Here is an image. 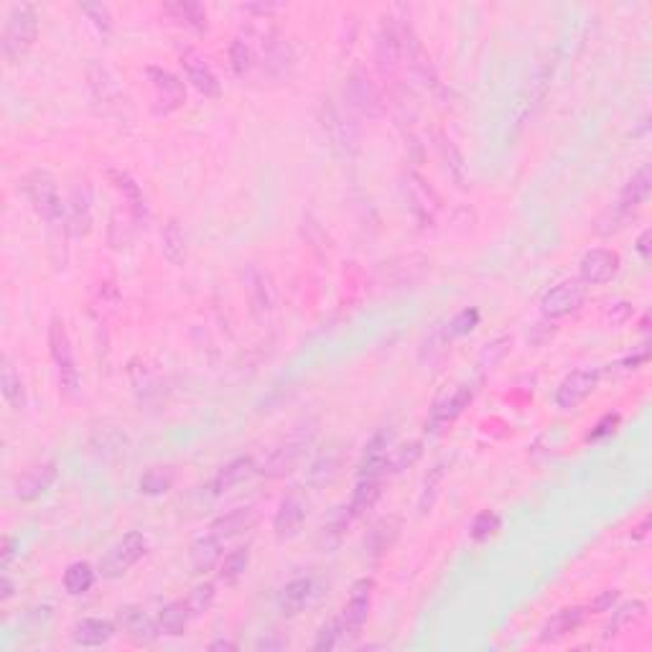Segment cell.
<instances>
[{
    "label": "cell",
    "mask_w": 652,
    "mask_h": 652,
    "mask_svg": "<svg viewBox=\"0 0 652 652\" xmlns=\"http://www.w3.org/2000/svg\"><path fill=\"white\" fill-rule=\"evenodd\" d=\"M257 650H283V647H288V642L283 637H263L256 642Z\"/></svg>",
    "instance_id": "obj_59"
},
{
    "label": "cell",
    "mask_w": 652,
    "mask_h": 652,
    "mask_svg": "<svg viewBox=\"0 0 652 652\" xmlns=\"http://www.w3.org/2000/svg\"><path fill=\"white\" fill-rule=\"evenodd\" d=\"M444 476H446V464H444V461H438L434 469L426 474L421 497H418V510H421V515H428L431 507L436 505L438 492H441V485H444Z\"/></svg>",
    "instance_id": "obj_41"
},
{
    "label": "cell",
    "mask_w": 652,
    "mask_h": 652,
    "mask_svg": "<svg viewBox=\"0 0 652 652\" xmlns=\"http://www.w3.org/2000/svg\"><path fill=\"white\" fill-rule=\"evenodd\" d=\"M617 601H619V591H617V588H609V591H604V594H599V597L594 599V604H591V612H599V614L609 612Z\"/></svg>",
    "instance_id": "obj_55"
},
{
    "label": "cell",
    "mask_w": 652,
    "mask_h": 652,
    "mask_svg": "<svg viewBox=\"0 0 652 652\" xmlns=\"http://www.w3.org/2000/svg\"><path fill=\"white\" fill-rule=\"evenodd\" d=\"M375 65L385 79L396 77L403 66V24H397L393 15H383L377 39H375Z\"/></svg>",
    "instance_id": "obj_7"
},
{
    "label": "cell",
    "mask_w": 652,
    "mask_h": 652,
    "mask_svg": "<svg viewBox=\"0 0 652 652\" xmlns=\"http://www.w3.org/2000/svg\"><path fill=\"white\" fill-rule=\"evenodd\" d=\"M403 62L408 65L410 75L418 79L426 87H436L438 77H436V69L431 65V56L423 49L421 39L416 36V31L403 24Z\"/></svg>",
    "instance_id": "obj_19"
},
{
    "label": "cell",
    "mask_w": 652,
    "mask_h": 652,
    "mask_svg": "<svg viewBox=\"0 0 652 652\" xmlns=\"http://www.w3.org/2000/svg\"><path fill=\"white\" fill-rule=\"evenodd\" d=\"M423 456V444L421 441H410V444H400V446L390 448L387 454V472L400 474L410 469L416 461Z\"/></svg>",
    "instance_id": "obj_42"
},
{
    "label": "cell",
    "mask_w": 652,
    "mask_h": 652,
    "mask_svg": "<svg viewBox=\"0 0 652 652\" xmlns=\"http://www.w3.org/2000/svg\"><path fill=\"white\" fill-rule=\"evenodd\" d=\"M0 390H3V397L11 408H26V387H24V380H21L11 357H3V362H0Z\"/></svg>",
    "instance_id": "obj_34"
},
{
    "label": "cell",
    "mask_w": 652,
    "mask_h": 652,
    "mask_svg": "<svg viewBox=\"0 0 652 652\" xmlns=\"http://www.w3.org/2000/svg\"><path fill=\"white\" fill-rule=\"evenodd\" d=\"M217 597V587L212 584V581H205V584H199V587L192 588V594L186 597V607H189V612L192 617H199V614H205L209 607H212V601Z\"/></svg>",
    "instance_id": "obj_50"
},
{
    "label": "cell",
    "mask_w": 652,
    "mask_h": 652,
    "mask_svg": "<svg viewBox=\"0 0 652 652\" xmlns=\"http://www.w3.org/2000/svg\"><path fill=\"white\" fill-rule=\"evenodd\" d=\"M256 474L257 461L253 459V456H237V459L227 461V464L219 469L215 482H212V492H215V495H225V492H230L232 486L243 485V482H247V479L256 476Z\"/></svg>",
    "instance_id": "obj_26"
},
{
    "label": "cell",
    "mask_w": 652,
    "mask_h": 652,
    "mask_svg": "<svg viewBox=\"0 0 652 652\" xmlns=\"http://www.w3.org/2000/svg\"><path fill=\"white\" fill-rule=\"evenodd\" d=\"M372 588H375L372 578H359L349 588V599H346L345 612H342V629H345L346 639H357L365 625H367L372 607Z\"/></svg>",
    "instance_id": "obj_13"
},
{
    "label": "cell",
    "mask_w": 652,
    "mask_h": 652,
    "mask_svg": "<svg viewBox=\"0 0 652 652\" xmlns=\"http://www.w3.org/2000/svg\"><path fill=\"white\" fill-rule=\"evenodd\" d=\"M499 527H502V520H499L497 512L485 510V512H479V515H476V517L472 520L469 536H472V540H476V543H485V540H489V537L497 536Z\"/></svg>",
    "instance_id": "obj_46"
},
{
    "label": "cell",
    "mask_w": 652,
    "mask_h": 652,
    "mask_svg": "<svg viewBox=\"0 0 652 652\" xmlns=\"http://www.w3.org/2000/svg\"><path fill=\"white\" fill-rule=\"evenodd\" d=\"M95 584V568L87 561L72 563L65 571V591L69 597H82L87 594Z\"/></svg>",
    "instance_id": "obj_40"
},
{
    "label": "cell",
    "mask_w": 652,
    "mask_h": 652,
    "mask_svg": "<svg viewBox=\"0 0 652 652\" xmlns=\"http://www.w3.org/2000/svg\"><path fill=\"white\" fill-rule=\"evenodd\" d=\"M321 123L329 135L334 148H339L342 154L355 155L359 148V130L357 123H352V117L345 115V110L334 103L332 97H326L321 103Z\"/></svg>",
    "instance_id": "obj_9"
},
{
    "label": "cell",
    "mask_w": 652,
    "mask_h": 652,
    "mask_svg": "<svg viewBox=\"0 0 652 652\" xmlns=\"http://www.w3.org/2000/svg\"><path fill=\"white\" fill-rule=\"evenodd\" d=\"M314 431H316V428H311V426H298V428H294V434L288 436L281 446L273 448V454L263 461V466H257V472L266 474L270 479L286 476L288 472H294L296 464L301 461L306 446L314 441Z\"/></svg>",
    "instance_id": "obj_5"
},
{
    "label": "cell",
    "mask_w": 652,
    "mask_h": 652,
    "mask_svg": "<svg viewBox=\"0 0 652 652\" xmlns=\"http://www.w3.org/2000/svg\"><path fill=\"white\" fill-rule=\"evenodd\" d=\"M397 533H400V520L397 517H383L380 523L372 525V530L365 537V550L372 561H377L387 550L393 548Z\"/></svg>",
    "instance_id": "obj_33"
},
{
    "label": "cell",
    "mask_w": 652,
    "mask_h": 652,
    "mask_svg": "<svg viewBox=\"0 0 652 652\" xmlns=\"http://www.w3.org/2000/svg\"><path fill=\"white\" fill-rule=\"evenodd\" d=\"M650 240H652V232H650V230H645V232H642V235H639V237H637V245H635V247H637L639 257H642L645 263L650 260V247H652Z\"/></svg>",
    "instance_id": "obj_58"
},
{
    "label": "cell",
    "mask_w": 652,
    "mask_h": 652,
    "mask_svg": "<svg viewBox=\"0 0 652 652\" xmlns=\"http://www.w3.org/2000/svg\"><path fill=\"white\" fill-rule=\"evenodd\" d=\"M629 314H632V306L625 304V301H619V304H609L607 314H604V319L612 321V324H622V321L629 319Z\"/></svg>",
    "instance_id": "obj_56"
},
{
    "label": "cell",
    "mask_w": 652,
    "mask_h": 652,
    "mask_svg": "<svg viewBox=\"0 0 652 652\" xmlns=\"http://www.w3.org/2000/svg\"><path fill=\"white\" fill-rule=\"evenodd\" d=\"M622 270V257L614 250L607 247H594L581 257L578 263V281H584L587 286H604L612 278H617V273Z\"/></svg>",
    "instance_id": "obj_16"
},
{
    "label": "cell",
    "mask_w": 652,
    "mask_h": 652,
    "mask_svg": "<svg viewBox=\"0 0 652 652\" xmlns=\"http://www.w3.org/2000/svg\"><path fill=\"white\" fill-rule=\"evenodd\" d=\"M587 296V283L578 281V278H568V281L556 283L550 291H546V296L540 298V311L548 319H563V316H568V314H574L584 306Z\"/></svg>",
    "instance_id": "obj_10"
},
{
    "label": "cell",
    "mask_w": 652,
    "mask_h": 652,
    "mask_svg": "<svg viewBox=\"0 0 652 652\" xmlns=\"http://www.w3.org/2000/svg\"><path fill=\"white\" fill-rule=\"evenodd\" d=\"M510 346H512L510 336H502V339H497V342L486 345L485 355H482V367H485V370H492V365H497L499 359L510 352Z\"/></svg>",
    "instance_id": "obj_52"
},
{
    "label": "cell",
    "mask_w": 652,
    "mask_h": 652,
    "mask_svg": "<svg viewBox=\"0 0 652 652\" xmlns=\"http://www.w3.org/2000/svg\"><path fill=\"white\" fill-rule=\"evenodd\" d=\"M209 650H237V645L230 642V639H215V642L209 645Z\"/></svg>",
    "instance_id": "obj_62"
},
{
    "label": "cell",
    "mask_w": 652,
    "mask_h": 652,
    "mask_svg": "<svg viewBox=\"0 0 652 652\" xmlns=\"http://www.w3.org/2000/svg\"><path fill=\"white\" fill-rule=\"evenodd\" d=\"M14 594H15V587L14 581H11V576L3 574V578H0V601H8Z\"/></svg>",
    "instance_id": "obj_60"
},
{
    "label": "cell",
    "mask_w": 652,
    "mask_h": 652,
    "mask_svg": "<svg viewBox=\"0 0 652 652\" xmlns=\"http://www.w3.org/2000/svg\"><path fill=\"white\" fill-rule=\"evenodd\" d=\"M587 609L584 607H568V609H561L550 617L548 622L543 625L540 629V642L548 645V642H561L563 637L574 635L578 627L587 622Z\"/></svg>",
    "instance_id": "obj_24"
},
{
    "label": "cell",
    "mask_w": 652,
    "mask_h": 652,
    "mask_svg": "<svg viewBox=\"0 0 652 652\" xmlns=\"http://www.w3.org/2000/svg\"><path fill=\"white\" fill-rule=\"evenodd\" d=\"M645 604L642 601H629V604H625V607H619L617 612H614V622L609 627H607V635H612V632H617V629H622V627L627 625H637L639 619L645 617Z\"/></svg>",
    "instance_id": "obj_51"
},
{
    "label": "cell",
    "mask_w": 652,
    "mask_h": 652,
    "mask_svg": "<svg viewBox=\"0 0 652 652\" xmlns=\"http://www.w3.org/2000/svg\"><path fill=\"white\" fill-rule=\"evenodd\" d=\"M49 352H52L54 367H56L59 390H62L66 397H75L79 393L82 377H79L72 339H69V332H66L65 321L62 319H52V324H49Z\"/></svg>",
    "instance_id": "obj_3"
},
{
    "label": "cell",
    "mask_w": 652,
    "mask_h": 652,
    "mask_svg": "<svg viewBox=\"0 0 652 652\" xmlns=\"http://www.w3.org/2000/svg\"><path fill=\"white\" fill-rule=\"evenodd\" d=\"M107 179H110V184L115 186L117 192L123 194V202L128 205V212L135 217V222L143 225L148 219V209H145V196H143L141 186L135 184V179L130 176L128 171H120V168H110Z\"/></svg>",
    "instance_id": "obj_25"
},
{
    "label": "cell",
    "mask_w": 652,
    "mask_h": 652,
    "mask_svg": "<svg viewBox=\"0 0 652 652\" xmlns=\"http://www.w3.org/2000/svg\"><path fill=\"white\" fill-rule=\"evenodd\" d=\"M256 520H257V510L253 505H247V507H235V510L219 515L217 520L209 525V533L217 536L219 540L225 543V540H230V537L245 533V530L256 523Z\"/></svg>",
    "instance_id": "obj_27"
},
{
    "label": "cell",
    "mask_w": 652,
    "mask_h": 652,
    "mask_svg": "<svg viewBox=\"0 0 652 652\" xmlns=\"http://www.w3.org/2000/svg\"><path fill=\"white\" fill-rule=\"evenodd\" d=\"M113 635H115V625L107 619H97V617L79 619L72 629V639L79 647H103L113 639Z\"/></svg>",
    "instance_id": "obj_29"
},
{
    "label": "cell",
    "mask_w": 652,
    "mask_h": 652,
    "mask_svg": "<svg viewBox=\"0 0 652 652\" xmlns=\"http://www.w3.org/2000/svg\"><path fill=\"white\" fill-rule=\"evenodd\" d=\"M393 448V434L390 431H377L367 441L362 461H359V476H383L387 472V454Z\"/></svg>",
    "instance_id": "obj_22"
},
{
    "label": "cell",
    "mask_w": 652,
    "mask_h": 652,
    "mask_svg": "<svg viewBox=\"0 0 652 652\" xmlns=\"http://www.w3.org/2000/svg\"><path fill=\"white\" fill-rule=\"evenodd\" d=\"M189 619H192V612H189L186 601H171L158 612V627L168 637H181Z\"/></svg>",
    "instance_id": "obj_38"
},
{
    "label": "cell",
    "mask_w": 652,
    "mask_h": 652,
    "mask_svg": "<svg viewBox=\"0 0 652 652\" xmlns=\"http://www.w3.org/2000/svg\"><path fill=\"white\" fill-rule=\"evenodd\" d=\"M174 485V474L166 466H154L141 476V492L143 495H164Z\"/></svg>",
    "instance_id": "obj_47"
},
{
    "label": "cell",
    "mask_w": 652,
    "mask_h": 652,
    "mask_svg": "<svg viewBox=\"0 0 652 652\" xmlns=\"http://www.w3.org/2000/svg\"><path fill=\"white\" fill-rule=\"evenodd\" d=\"M92 186L87 179L75 181L69 199L65 205V219H66V232L75 235V237H87L92 230Z\"/></svg>",
    "instance_id": "obj_15"
},
{
    "label": "cell",
    "mask_w": 652,
    "mask_h": 652,
    "mask_svg": "<svg viewBox=\"0 0 652 652\" xmlns=\"http://www.w3.org/2000/svg\"><path fill=\"white\" fill-rule=\"evenodd\" d=\"M355 520V515L349 512V505H342V507H336V510L326 517V523L321 525V533H319V546L324 550H334L342 540H345L346 530H349V525Z\"/></svg>",
    "instance_id": "obj_35"
},
{
    "label": "cell",
    "mask_w": 652,
    "mask_h": 652,
    "mask_svg": "<svg viewBox=\"0 0 652 652\" xmlns=\"http://www.w3.org/2000/svg\"><path fill=\"white\" fill-rule=\"evenodd\" d=\"M232 72L240 79L250 77L257 69V44L250 36H237L230 46Z\"/></svg>",
    "instance_id": "obj_37"
},
{
    "label": "cell",
    "mask_w": 652,
    "mask_h": 652,
    "mask_svg": "<svg viewBox=\"0 0 652 652\" xmlns=\"http://www.w3.org/2000/svg\"><path fill=\"white\" fill-rule=\"evenodd\" d=\"M15 553H18V540L11 536L3 537V571H8V566L14 563Z\"/></svg>",
    "instance_id": "obj_57"
},
{
    "label": "cell",
    "mask_w": 652,
    "mask_h": 652,
    "mask_svg": "<svg viewBox=\"0 0 652 652\" xmlns=\"http://www.w3.org/2000/svg\"><path fill=\"white\" fill-rule=\"evenodd\" d=\"M599 377V367H578V370L568 372L558 385V390H556V406L561 410L578 408L597 390Z\"/></svg>",
    "instance_id": "obj_14"
},
{
    "label": "cell",
    "mask_w": 652,
    "mask_h": 652,
    "mask_svg": "<svg viewBox=\"0 0 652 652\" xmlns=\"http://www.w3.org/2000/svg\"><path fill=\"white\" fill-rule=\"evenodd\" d=\"M161 250H164V257H166L171 266H181V263L186 260V237H184V232H181L176 219H171L166 227H164Z\"/></svg>",
    "instance_id": "obj_39"
},
{
    "label": "cell",
    "mask_w": 652,
    "mask_h": 652,
    "mask_svg": "<svg viewBox=\"0 0 652 652\" xmlns=\"http://www.w3.org/2000/svg\"><path fill=\"white\" fill-rule=\"evenodd\" d=\"M314 594V581L311 578H294L281 588L278 594V607H281L283 617H298V614L306 609V604L311 601Z\"/></svg>",
    "instance_id": "obj_31"
},
{
    "label": "cell",
    "mask_w": 652,
    "mask_h": 652,
    "mask_svg": "<svg viewBox=\"0 0 652 652\" xmlns=\"http://www.w3.org/2000/svg\"><path fill=\"white\" fill-rule=\"evenodd\" d=\"M245 288H247V298H250V306L257 319H266L273 308V288H270L268 276L263 270L250 268L247 270V278H245Z\"/></svg>",
    "instance_id": "obj_32"
},
{
    "label": "cell",
    "mask_w": 652,
    "mask_h": 652,
    "mask_svg": "<svg viewBox=\"0 0 652 652\" xmlns=\"http://www.w3.org/2000/svg\"><path fill=\"white\" fill-rule=\"evenodd\" d=\"M24 192H26L34 212L44 222H49L54 227V225H59L65 219V202L59 196V186H56V179L46 168L28 171L26 176H24Z\"/></svg>",
    "instance_id": "obj_2"
},
{
    "label": "cell",
    "mask_w": 652,
    "mask_h": 652,
    "mask_svg": "<svg viewBox=\"0 0 652 652\" xmlns=\"http://www.w3.org/2000/svg\"><path fill=\"white\" fill-rule=\"evenodd\" d=\"M308 505H311V502H308V495L304 486H294V489L281 499L278 512H276V520H273V530H276V537H278V540H291V537L298 536V530L306 523Z\"/></svg>",
    "instance_id": "obj_12"
},
{
    "label": "cell",
    "mask_w": 652,
    "mask_h": 652,
    "mask_svg": "<svg viewBox=\"0 0 652 652\" xmlns=\"http://www.w3.org/2000/svg\"><path fill=\"white\" fill-rule=\"evenodd\" d=\"M189 561H192V568L196 574H209L222 561V540L206 530L205 536H199L192 543Z\"/></svg>",
    "instance_id": "obj_30"
},
{
    "label": "cell",
    "mask_w": 652,
    "mask_h": 652,
    "mask_svg": "<svg viewBox=\"0 0 652 652\" xmlns=\"http://www.w3.org/2000/svg\"><path fill=\"white\" fill-rule=\"evenodd\" d=\"M82 14H87L95 21V26L97 28H103V31H110V11H107V5H103V3H87V5H82Z\"/></svg>",
    "instance_id": "obj_53"
},
{
    "label": "cell",
    "mask_w": 652,
    "mask_h": 652,
    "mask_svg": "<svg viewBox=\"0 0 652 652\" xmlns=\"http://www.w3.org/2000/svg\"><path fill=\"white\" fill-rule=\"evenodd\" d=\"M438 151H441V158L446 164L448 176L456 181V186H466V166H464V158H461L454 141H448L446 135H438Z\"/></svg>",
    "instance_id": "obj_43"
},
{
    "label": "cell",
    "mask_w": 652,
    "mask_h": 652,
    "mask_svg": "<svg viewBox=\"0 0 652 652\" xmlns=\"http://www.w3.org/2000/svg\"><path fill=\"white\" fill-rule=\"evenodd\" d=\"M117 627L135 645H154L155 639L161 637L158 619H154L143 607H135V604H125L117 609Z\"/></svg>",
    "instance_id": "obj_17"
},
{
    "label": "cell",
    "mask_w": 652,
    "mask_h": 652,
    "mask_svg": "<svg viewBox=\"0 0 652 652\" xmlns=\"http://www.w3.org/2000/svg\"><path fill=\"white\" fill-rule=\"evenodd\" d=\"M479 319H482V316H479V311H476V308H464V311H459L454 319L448 321L446 329H444L448 342H451V339H456V336H464V334L474 332V329L479 326Z\"/></svg>",
    "instance_id": "obj_49"
},
{
    "label": "cell",
    "mask_w": 652,
    "mask_h": 652,
    "mask_svg": "<svg viewBox=\"0 0 652 652\" xmlns=\"http://www.w3.org/2000/svg\"><path fill=\"white\" fill-rule=\"evenodd\" d=\"M164 14H168L176 24L181 26L192 28L196 34H205L209 28V14L202 3L196 0H171V3H164Z\"/></svg>",
    "instance_id": "obj_28"
},
{
    "label": "cell",
    "mask_w": 652,
    "mask_h": 652,
    "mask_svg": "<svg viewBox=\"0 0 652 652\" xmlns=\"http://www.w3.org/2000/svg\"><path fill=\"white\" fill-rule=\"evenodd\" d=\"M54 482H56V461H39L15 479L14 495L21 502H34V499L44 497L52 489Z\"/></svg>",
    "instance_id": "obj_18"
},
{
    "label": "cell",
    "mask_w": 652,
    "mask_h": 652,
    "mask_svg": "<svg viewBox=\"0 0 652 652\" xmlns=\"http://www.w3.org/2000/svg\"><path fill=\"white\" fill-rule=\"evenodd\" d=\"M39 36V14L31 3H15L5 15L3 24V56L18 65L34 46V41Z\"/></svg>",
    "instance_id": "obj_1"
},
{
    "label": "cell",
    "mask_w": 652,
    "mask_h": 652,
    "mask_svg": "<svg viewBox=\"0 0 652 652\" xmlns=\"http://www.w3.org/2000/svg\"><path fill=\"white\" fill-rule=\"evenodd\" d=\"M181 65H184L186 77H189V82H192L196 90L202 92L205 97L217 100L219 95H222V85H219L217 75L212 72V66L206 65V59L202 54L192 49V46L181 49Z\"/></svg>",
    "instance_id": "obj_20"
},
{
    "label": "cell",
    "mask_w": 652,
    "mask_h": 652,
    "mask_svg": "<svg viewBox=\"0 0 652 652\" xmlns=\"http://www.w3.org/2000/svg\"><path fill=\"white\" fill-rule=\"evenodd\" d=\"M145 77L151 82L155 113L158 115L176 113V110H181L186 105V87H184V82L174 72H168L164 66H148Z\"/></svg>",
    "instance_id": "obj_11"
},
{
    "label": "cell",
    "mask_w": 652,
    "mask_h": 652,
    "mask_svg": "<svg viewBox=\"0 0 652 652\" xmlns=\"http://www.w3.org/2000/svg\"><path fill=\"white\" fill-rule=\"evenodd\" d=\"M647 527H650V515H645V517H642V523H639L637 527H635V533H632V537H635V540H642V537L647 536Z\"/></svg>",
    "instance_id": "obj_61"
},
{
    "label": "cell",
    "mask_w": 652,
    "mask_h": 652,
    "mask_svg": "<svg viewBox=\"0 0 652 652\" xmlns=\"http://www.w3.org/2000/svg\"><path fill=\"white\" fill-rule=\"evenodd\" d=\"M342 637H345V629H342V617H332V619H326V622L319 627L316 639H314V650L316 652L334 650V647L339 645V639Z\"/></svg>",
    "instance_id": "obj_48"
},
{
    "label": "cell",
    "mask_w": 652,
    "mask_h": 652,
    "mask_svg": "<svg viewBox=\"0 0 652 652\" xmlns=\"http://www.w3.org/2000/svg\"><path fill=\"white\" fill-rule=\"evenodd\" d=\"M403 192H406V202H408L410 215L416 217V222L421 227H434L436 217L441 212V196L436 194L434 186L423 179L421 174L410 171L403 179Z\"/></svg>",
    "instance_id": "obj_8"
},
{
    "label": "cell",
    "mask_w": 652,
    "mask_h": 652,
    "mask_svg": "<svg viewBox=\"0 0 652 652\" xmlns=\"http://www.w3.org/2000/svg\"><path fill=\"white\" fill-rule=\"evenodd\" d=\"M380 492H383V485H380L377 476H359L357 486L349 497V512L355 515V520L367 515L375 507V502L380 499Z\"/></svg>",
    "instance_id": "obj_36"
},
{
    "label": "cell",
    "mask_w": 652,
    "mask_h": 652,
    "mask_svg": "<svg viewBox=\"0 0 652 652\" xmlns=\"http://www.w3.org/2000/svg\"><path fill=\"white\" fill-rule=\"evenodd\" d=\"M617 426H619V416L617 413H607L604 418H601L597 426H594V431L587 436L588 441H599V438H604V436H609L617 431Z\"/></svg>",
    "instance_id": "obj_54"
},
{
    "label": "cell",
    "mask_w": 652,
    "mask_h": 652,
    "mask_svg": "<svg viewBox=\"0 0 652 652\" xmlns=\"http://www.w3.org/2000/svg\"><path fill=\"white\" fill-rule=\"evenodd\" d=\"M650 189H652V168L645 164V166H639L627 184L622 186V192H619V199H617V209H622L627 215H635V209L642 206L647 202V196H650Z\"/></svg>",
    "instance_id": "obj_23"
},
{
    "label": "cell",
    "mask_w": 652,
    "mask_h": 652,
    "mask_svg": "<svg viewBox=\"0 0 652 652\" xmlns=\"http://www.w3.org/2000/svg\"><path fill=\"white\" fill-rule=\"evenodd\" d=\"M145 553H148V537L138 530H130L105 553L103 561H100V574H103V578H120V576L128 574Z\"/></svg>",
    "instance_id": "obj_6"
},
{
    "label": "cell",
    "mask_w": 652,
    "mask_h": 652,
    "mask_svg": "<svg viewBox=\"0 0 652 652\" xmlns=\"http://www.w3.org/2000/svg\"><path fill=\"white\" fill-rule=\"evenodd\" d=\"M472 397H474L472 387H466V385H459V387H454L451 393L441 396L434 403V408H431V418L426 423V428L434 434V431H438L441 426H446V423H451L454 418H459L461 413H464V408L472 403Z\"/></svg>",
    "instance_id": "obj_21"
},
{
    "label": "cell",
    "mask_w": 652,
    "mask_h": 652,
    "mask_svg": "<svg viewBox=\"0 0 652 652\" xmlns=\"http://www.w3.org/2000/svg\"><path fill=\"white\" fill-rule=\"evenodd\" d=\"M345 103L349 110L367 120H377L385 113L383 95L365 69H352L345 79Z\"/></svg>",
    "instance_id": "obj_4"
},
{
    "label": "cell",
    "mask_w": 652,
    "mask_h": 652,
    "mask_svg": "<svg viewBox=\"0 0 652 652\" xmlns=\"http://www.w3.org/2000/svg\"><path fill=\"white\" fill-rule=\"evenodd\" d=\"M339 472V454H321L319 459L311 464L308 479L314 486L332 485V479Z\"/></svg>",
    "instance_id": "obj_45"
},
{
    "label": "cell",
    "mask_w": 652,
    "mask_h": 652,
    "mask_svg": "<svg viewBox=\"0 0 652 652\" xmlns=\"http://www.w3.org/2000/svg\"><path fill=\"white\" fill-rule=\"evenodd\" d=\"M247 566H250V548H247V546H240V548L230 550V553L222 558V563H219V578L227 581V584H235V581L247 571Z\"/></svg>",
    "instance_id": "obj_44"
}]
</instances>
